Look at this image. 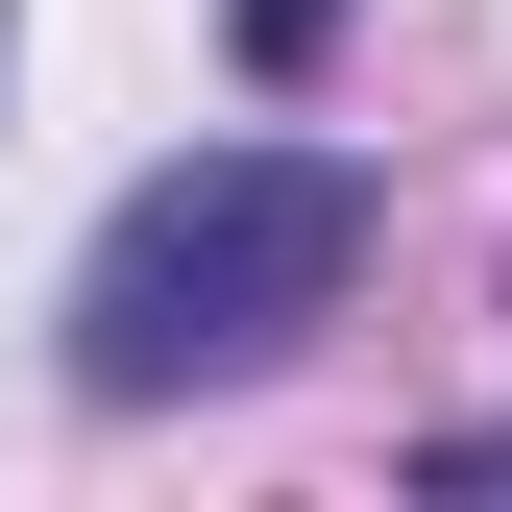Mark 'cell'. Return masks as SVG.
I'll use <instances>...</instances> for the list:
<instances>
[{"label": "cell", "instance_id": "6da1fadb", "mask_svg": "<svg viewBox=\"0 0 512 512\" xmlns=\"http://www.w3.org/2000/svg\"><path fill=\"white\" fill-rule=\"evenodd\" d=\"M342 293H366V171L342 147H171L147 196L74 244V391L98 415L244 391V366H293Z\"/></svg>", "mask_w": 512, "mask_h": 512}, {"label": "cell", "instance_id": "7a4b0ae2", "mask_svg": "<svg viewBox=\"0 0 512 512\" xmlns=\"http://www.w3.org/2000/svg\"><path fill=\"white\" fill-rule=\"evenodd\" d=\"M342 49V0H244V74H317Z\"/></svg>", "mask_w": 512, "mask_h": 512}]
</instances>
